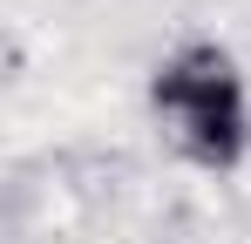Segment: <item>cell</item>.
<instances>
[{"instance_id":"6da1fadb","label":"cell","mask_w":251,"mask_h":244,"mask_svg":"<svg viewBox=\"0 0 251 244\" xmlns=\"http://www.w3.org/2000/svg\"><path fill=\"white\" fill-rule=\"evenodd\" d=\"M156 109H170L176 122V136H183V149L204 163H224L238 149V88H231V68H224V54H183L176 68H163L156 81Z\"/></svg>"}]
</instances>
